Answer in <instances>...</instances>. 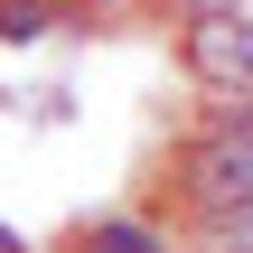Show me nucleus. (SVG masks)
<instances>
[{
	"instance_id": "obj_1",
	"label": "nucleus",
	"mask_w": 253,
	"mask_h": 253,
	"mask_svg": "<svg viewBox=\"0 0 253 253\" xmlns=\"http://www.w3.org/2000/svg\"><path fill=\"white\" fill-rule=\"evenodd\" d=\"M178 197L188 216L253 207V94H207V113L178 141Z\"/></svg>"
},
{
	"instance_id": "obj_2",
	"label": "nucleus",
	"mask_w": 253,
	"mask_h": 253,
	"mask_svg": "<svg viewBox=\"0 0 253 253\" xmlns=\"http://www.w3.org/2000/svg\"><path fill=\"white\" fill-rule=\"evenodd\" d=\"M178 66L197 94H253V9L178 19Z\"/></svg>"
},
{
	"instance_id": "obj_3",
	"label": "nucleus",
	"mask_w": 253,
	"mask_h": 253,
	"mask_svg": "<svg viewBox=\"0 0 253 253\" xmlns=\"http://www.w3.org/2000/svg\"><path fill=\"white\" fill-rule=\"evenodd\" d=\"M84 253H178L160 225H141V216H94L84 225Z\"/></svg>"
},
{
	"instance_id": "obj_4",
	"label": "nucleus",
	"mask_w": 253,
	"mask_h": 253,
	"mask_svg": "<svg viewBox=\"0 0 253 253\" xmlns=\"http://www.w3.org/2000/svg\"><path fill=\"white\" fill-rule=\"evenodd\" d=\"M188 253H253V207H216V216H188Z\"/></svg>"
},
{
	"instance_id": "obj_5",
	"label": "nucleus",
	"mask_w": 253,
	"mask_h": 253,
	"mask_svg": "<svg viewBox=\"0 0 253 253\" xmlns=\"http://www.w3.org/2000/svg\"><path fill=\"white\" fill-rule=\"evenodd\" d=\"M56 38V0H0V47H38Z\"/></svg>"
},
{
	"instance_id": "obj_6",
	"label": "nucleus",
	"mask_w": 253,
	"mask_h": 253,
	"mask_svg": "<svg viewBox=\"0 0 253 253\" xmlns=\"http://www.w3.org/2000/svg\"><path fill=\"white\" fill-rule=\"evenodd\" d=\"M178 19H207V9H244V0H169Z\"/></svg>"
},
{
	"instance_id": "obj_7",
	"label": "nucleus",
	"mask_w": 253,
	"mask_h": 253,
	"mask_svg": "<svg viewBox=\"0 0 253 253\" xmlns=\"http://www.w3.org/2000/svg\"><path fill=\"white\" fill-rule=\"evenodd\" d=\"M0 253H28V244H19V235H9V225H0Z\"/></svg>"
}]
</instances>
